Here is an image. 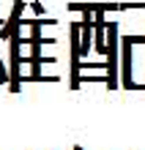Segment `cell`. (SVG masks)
Masks as SVG:
<instances>
[{
    "mask_svg": "<svg viewBox=\"0 0 145 150\" xmlns=\"http://www.w3.org/2000/svg\"><path fill=\"white\" fill-rule=\"evenodd\" d=\"M79 36H82V22H71L69 25V38H71V82L69 87L77 90L82 85V71H79V60H82V49H79Z\"/></svg>",
    "mask_w": 145,
    "mask_h": 150,
    "instance_id": "cell-1",
    "label": "cell"
},
{
    "mask_svg": "<svg viewBox=\"0 0 145 150\" xmlns=\"http://www.w3.org/2000/svg\"><path fill=\"white\" fill-rule=\"evenodd\" d=\"M131 38L126 36L121 38V85L126 87V90H134V85L137 82H131Z\"/></svg>",
    "mask_w": 145,
    "mask_h": 150,
    "instance_id": "cell-2",
    "label": "cell"
},
{
    "mask_svg": "<svg viewBox=\"0 0 145 150\" xmlns=\"http://www.w3.org/2000/svg\"><path fill=\"white\" fill-rule=\"evenodd\" d=\"M0 82H3L8 87V82H11V76H8V68H6V60H0Z\"/></svg>",
    "mask_w": 145,
    "mask_h": 150,
    "instance_id": "cell-3",
    "label": "cell"
},
{
    "mask_svg": "<svg viewBox=\"0 0 145 150\" xmlns=\"http://www.w3.org/2000/svg\"><path fill=\"white\" fill-rule=\"evenodd\" d=\"M82 82H104L107 85V76H82Z\"/></svg>",
    "mask_w": 145,
    "mask_h": 150,
    "instance_id": "cell-4",
    "label": "cell"
},
{
    "mask_svg": "<svg viewBox=\"0 0 145 150\" xmlns=\"http://www.w3.org/2000/svg\"><path fill=\"white\" fill-rule=\"evenodd\" d=\"M134 90H145V85H134Z\"/></svg>",
    "mask_w": 145,
    "mask_h": 150,
    "instance_id": "cell-5",
    "label": "cell"
},
{
    "mask_svg": "<svg viewBox=\"0 0 145 150\" xmlns=\"http://www.w3.org/2000/svg\"><path fill=\"white\" fill-rule=\"evenodd\" d=\"M74 150H88V147H74Z\"/></svg>",
    "mask_w": 145,
    "mask_h": 150,
    "instance_id": "cell-6",
    "label": "cell"
}]
</instances>
